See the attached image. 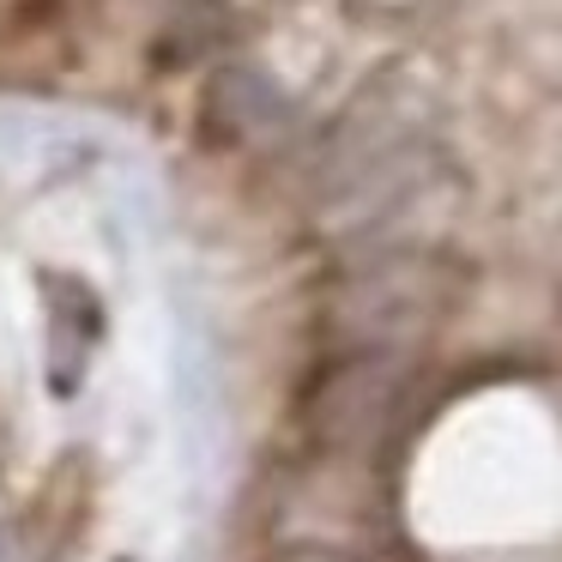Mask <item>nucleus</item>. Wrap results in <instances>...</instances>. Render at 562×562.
Instances as JSON below:
<instances>
[{"instance_id": "f257e3e1", "label": "nucleus", "mask_w": 562, "mask_h": 562, "mask_svg": "<svg viewBox=\"0 0 562 562\" xmlns=\"http://www.w3.org/2000/svg\"><path fill=\"white\" fill-rule=\"evenodd\" d=\"M441 296H448L441 260L429 255L369 260L333 296V333H339L345 351H400L436 321Z\"/></svg>"}, {"instance_id": "39448f33", "label": "nucleus", "mask_w": 562, "mask_h": 562, "mask_svg": "<svg viewBox=\"0 0 562 562\" xmlns=\"http://www.w3.org/2000/svg\"><path fill=\"white\" fill-rule=\"evenodd\" d=\"M272 562H363V557H351V550H327V544H303V550L272 557Z\"/></svg>"}, {"instance_id": "f03ea898", "label": "nucleus", "mask_w": 562, "mask_h": 562, "mask_svg": "<svg viewBox=\"0 0 562 562\" xmlns=\"http://www.w3.org/2000/svg\"><path fill=\"white\" fill-rule=\"evenodd\" d=\"M405 357L400 351H345L327 375L308 387L303 424L321 448H363L393 424L405 400Z\"/></svg>"}, {"instance_id": "20e7f679", "label": "nucleus", "mask_w": 562, "mask_h": 562, "mask_svg": "<svg viewBox=\"0 0 562 562\" xmlns=\"http://www.w3.org/2000/svg\"><path fill=\"white\" fill-rule=\"evenodd\" d=\"M55 345H49V375L55 393H74L79 387V369L91 357V339H98V303H91L79 284H55Z\"/></svg>"}, {"instance_id": "7ed1b4c3", "label": "nucleus", "mask_w": 562, "mask_h": 562, "mask_svg": "<svg viewBox=\"0 0 562 562\" xmlns=\"http://www.w3.org/2000/svg\"><path fill=\"white\" fill-rule=\"evenodd\" d=\"M279 115V91L255 67H224L200 98V139L206 146H243Z\"/></svg>"}]
</instances>
